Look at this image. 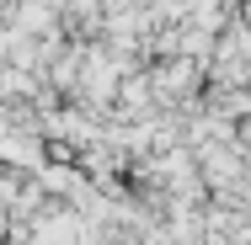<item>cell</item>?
Wrapping results in <instances>:
<instances>
[{
	"label": "cell",
	"mask_w": 251,
	"mask_h": 245,
	"mask_svg": "<svg viewBox=\"0 0 251 245\" xmlns=\"http://www.w3.org/2000/svg\"><path fill=\"white\" fill-rule=\"evenodd\" d=\"M38 245H70L75 240V219H43V229H32Z\"/></svg>",
	"instance_id": "cell-1"
}]
</instances>
